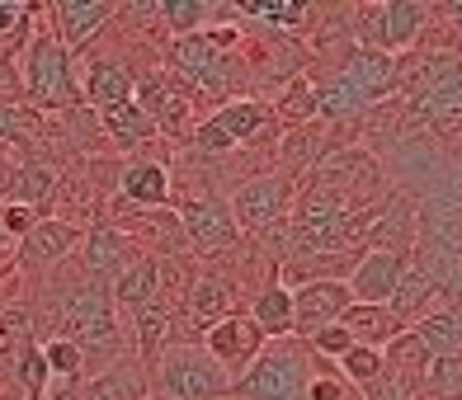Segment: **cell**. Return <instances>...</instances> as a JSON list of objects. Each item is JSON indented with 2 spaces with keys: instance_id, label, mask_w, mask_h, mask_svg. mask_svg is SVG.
<instances>
[{
  "instance_id": "cell-42",
  "label": "cell",
  "mask_w": 462,
  "mask_h": 400,
  "mask_svg": "<svg viewBox=\"0 0 462 400\" xmlns=\"http://www.w3.org/2000/svg\"><path fill=\"white\" fill-rule=\"evenodd\" d=\"M71 391H76V386H71ZM71 391H57V395H52V400H76V395H71Z\"/></svg>"
},
{
  "instance_id": "cell-44",
  "label": "cell",
  "mask_w": 462,
  "mask_h": 400,
  "mask_svg": "<svg viewBox=\"0 0 462 400\" xmlns=\"http://www.w3.org/2000/svg\"><path fill=\"white\" fill-rule=\"evenodd\" d=\"M345 400H364V395H359V391H354V386H349V395H345Z\"/></svg>"
},
{
  "instance_id": "cell-7",
  "label": "cell",
  "mask_w": 462,
  "mask_h": 400,
  "mask_svg": "<svg viewBox=\"0 0 462 400\" xmlns=\"http://www.w3.org/2000/svg\"><path fill=\"white\" fill-rule=\"evenodd\" d=\"M349 287L345 278H311V283H298L292 287V334L298 340H311L317 330L335 325L340 315L349 311Z\"/></svg>"
},
{
  "instance_id": "cell-34",
  "label": "cell",
  "mask_w": 462,
  "mask_h": 400,
  "mask_svg": "<svg viewBox=\"0 0 462 400\" xmlns=\"http://www.w3.org/2000/svg\"><path fill=\"white\" fill-rule=\"evenodd\" d=\"M340 377H345L354 391H368L377 377H383V353H377V349H364V344H354V349L340 358Z\"/></svg>"
},
{
  "instance_id": "cell-40",
  "label": "cell",
  "mask_w": 462,
  "mask_h": 400,
  "mask_svg": "<svg viewBox=\"0 0 462 400\" xmlns=\"http://www.w3.org/2000/svg\"><path fill=\"white\" fill-rule=\"evenodd\" d=\"M24 132H29V114L0 99V141H19Z\"/></svg>"
},
{
  "instance_id": "cell-23",
  "label": "cell",
  "mask_w": 462,
  "mask_h": 400,
  "mask_svg": "<svg viewBox=\"0 0 462 400\" xmlns=\"http://www.w3.org/2000/svg\"><path fill=\"white\" fill-rule=\"evenodd\" d=\"M213 123H217V132L231 146H245V141H255L269 123H274V114H269V104H260V99H226L222 109L213 114Z\"/></svg>"
},
{
  "instance_id": "cell-31",
  "label": "cell",
  "mask_w": 462,
  "mask_h": 400,
  "mask_svg": "<svg viewBox=\"0 0 462 400\" xmlns=\"http://www.w3.org/2000/svg\"><path fill=\"white\" fill-rule=\"evenodd\" d=\"M269 114H274L283 128H307V123H317V86H311V76H292L279 90V104Z\"/></svg>"
},
{
  "instance_id": "cell-4",
  "label": "cell",
  "mask_w": 462,
  "mask_h": 400,
  "mask_svg": "<svg viewBox=\"0 0 462 400\" xmlns=\"http://www.w3.org/2000/svg\"><path fill=\"white\" fill-rule=\"evenodd\" d=\"M24 95L43 109H80V80L71 52L57 43L48 29H38L29 38L24 52Z\"/></svg>"
},
{
  "instance_id": "cell-27",
  "label": "cell",
  "mask_w": 462,
  "mask_h": 400,
  "mask_svg": "<svg viewBox=\"0 0 462 400\" xmlns=\"http://www.w3.org/2000/svg\"><path fill=\"white\" fill-rule=\"evenodd\" d=\"M236 5H208V0H165L156 5V19H165V29L175 38H189V33H203L213 19H231Z\"/></svg>"
},
{
  "instance_id": "cell-9",
  "label": "cell",
  "mask_w": 462,
  "mask_h": 400,
  "mask_svg": "<svg viewBox=\"0 0 462 400\" xmlns=\"http://www.w3.org/2000/svg\"><path fill=\"white\" fill-rule=\"evenodd\" d=\"M457 76H462V52L457 48H434V52L415 48V57H406V61L396 57V90L411 95L415 104L439 95L444 86H453Z\"/></svg>"
},
{
  "instance_id": "cell-36",
  "label": "cell",
  "mask_w": 462,
  "mask_h": 400,
  "mask_svg": "<svg viewBox=\"0 0 462 400\" xmlns=\"http://www.w3.org/2000/svg\"><path fill=\"white\" fill-rule=\"evenodd\" d=\"M19 382H24V395L29 400H48V363L43 353H38V344H24V353H19Z\"/></svg>"
},
{
  "instance_id": "cell-11",
  "label": "cell",
  "mask_w": 462,
  "mask_h": 400,
  "mask_svg": "<svg viewBox=\"0 0 462 400\" xmlns=\"http://www.w3.org/2000/svg\"><path fill=\"white\" fill-rule=\"evenodd\" d=\"M114 14H118V5H109V0H57V5H48V19H52L48 33L67 52H80L104 33V24Z\"/></svg>"
},
{
  "instance_id": "cell-37",
  "label": "cell",
  "mask_w": 462,
  "mask_h": 400,
  "mask_svg": "<svg viewBox=\"0 0 462 400\" xmlns=\"http://www.w3.org/2000/svg\"><path fill=\"white\" fill-rule=\"evenodd\" d=\"M311 353H317L321 358V363H330V358H335V363H340V358L354 349V340H349V330L340 325V321H335V325H326V330H317V334H311V340H302Z\"/></svg>"
},
{
  "instance_id": "cell-12",
  "label": "cell",
  "mask_w": 462,
  "mask_h": 400,
  "mask_svg": "<svg viewBox=\"0 0 462 400\" xmlns=\"http://www.w3.org/2000/svg\"><path fill=\"white\" fill-rule=\"evenodd\" d=\"M137 259H142L137 245L123 236L114 222H95V226L86 231V278H90V283L114 287Z\"/></svg>"
},
{
  "instance_id": "cell-18",
  "label": "cell",
  "mask_w": 462,
  "mask_h": 400,
  "mask_svg": "<svg viewBox=\"0 0 462 400\" xmlns=\"http://www.w3.org/2000/svg\"><path fill=\"white\" fill-rule=\"evenodd\" d=\"M118 188H123V203L146 207V213L171 207V170H165L161 160H133L128 170H123Z\"/></svg>"
},
{
  "instance_id": "cell-33",
  "label": "cell",
  "mask_w": 462,
  "mask_h": 400,
  "mask_svg": "<svg viewBox=\"0 0 462 400\" xmlns=\"http://www.w3.org/2000/svg\"><path fill=\"white\" fill-rule=\"evenodd\" d=\"M420 386L430 400H462V358H430Z\"/></svg>"
},
{
  "instance_id": "cell-25",
  "label": "cell",
  "mask_w": 462,
  "mask_h": 400,
  "mask_svg": "<svg viewBox=\"0 0 462 400\" xmlns=\"http://www.w3.org/2000/svg\"><path fill=\"white\" fill-rule=\"evenodd\" d=\"M411 334L430 358H462V311H453V306L420 315Z\"/></svg>"
},
{
  "instance_id": "cell-29",
  "label": "cell",
  "mask_w": 462,
  "mask_h": 400,
  "mask_svg": "<svg viewBox=\"0 0 462 400\" xmlns=\"http://www.w3.org/2000/svg\"><path fill=\"white\" fill-rule=\"evenodd\" d=\"M71 395L76 400H142L146 395V377L137 368H128V363H114V368L95 372V382L76 386Z\"/></svg>"
},
{
  "instance_id": "cell-16",
  "label": "cell",
  "mask_w": 462,
  "mask_h": 400,
  "mask_svg": "<svg viewBox=\"0 0 462 400\" xmlns=\"http://www.w3.org/2000/svg\"><path fill=\"white\" fill-rule=\"evenodd\" d=\"M76 241H80V226L61 222V217H43L24 241H19V255H24L29 268H57L76 250Z\"/></svg>"
},
{
  "instance_id": "cell-19",
  "label": "cell",
  "mask_w": 462,
  "mask_h": 400,
  "mask_svg": "<svg viewBox=\"0 0 462 400\" xmlns=\"http://www.w3.org/2000/svg\"><path fill=\"white\" fill-rule=\"evenodd\" d=\"M340 325L349 330V340L354 344H364V349H377L383 353L396 334H402L406 325L396 321V315L387 306H364V302H349V311L340 315Z\"/></svg>"
},
{
  "instance_id": "cell-6",
  "label": "cell",
  "mask_w": 462,
  "mask_h": 400,
  "mask_svg": "<svg viewBox=\"0 0 462 400\" xmlns=\"http://www.w3.org/2000/svg\"><path fill=\"white\" fill-rule=\"evenodd\" d=\"M165 57H171V67L189 80V86H199L208 95H226L231 86V61L208 33H189V38H171V48H165Z\"/></svg>"
},
{
  "instance_id": "cell-32",
  "label": "cell",
  "mask_w": 462,
  "mask_h": 400,
  "mask_svg": "<svg viewBox=\"0 0 462 400\" xmlns=\"http://www.w3.org/2000/svg\"><path fill=\"white\" fill-rule=\"evenodd\" d=\"M415 114L425 118L430 128H439V132H462V76L453 80V86H444L439 95L420 99Z\"/></svg>"
},
{
  "instance_id": "cell-41",
  "label": "cell",
  "mask_w": 462,
  "mask_h": 400,
  "mask_svg": "<svg viewBox=\"0 0 462 400\" xmlns=\"http://www.w3.org/2000/svg\"><path fill=\"white\" fill-rule=\"evenodd\" d=\"M439 14H444L448 24H453V33L462 38V0H457V5H439Z\"/></svg>"
},
{
  "instance_id": "cell-2",
  "label": "cell",
  "mask_w": 462,
  "mask_h": 400,
  "mask_svg": "<svg viewBox=\"0 0 462 400\" xmlns=\"http://www.w3.org/2000/svg\"><path fill=\"white\" fill-rule=\"evenodd\" d=\"M430 19H439L434 5L420 0H387V5H364L354 19V43L359 48H377L387 57H406L425 43Z\"/></svg>"
},
{
  "instance_id": "cell-10",
  "label": "cell",
  "mask_w": 462,
  "mask_h": 400,
  "mask_svg": "<svg viewBox=\"0 0 462 400\" xmlns=\"http://www.w3.org/2000/svg\"><path fill=\"white\" fill-rule=\"evenodd\" d=\"M203 349L226 377H241L250 363H255V353L264 349V334L255 330L250 315L236 311V315H226V321H217L213 330H203Z\"/></svg>"
},
{
  "instance_id": "cell-28",
  "label": "cell",
  "mask_w": 462,
  "mask_h": 400,
  "mask_svg": "<svg viewBox=\"0 0 462 400\" xmlns=\"http://www.w3.org/2000/svg\"><path fill=\"white\" fill-rule=\"evenodd\" d=\"M171 325H175V315H171V297H161L156 302H146L142 311H133V330H137V353L146 358V363H156L161 349L171 344Z\"/></svg>"
},
{
  "instance_id": "cell-43",
  "label": "cell",
  "mask_w": 462,
  "mask_h": 400,
  "mask_svg": "<svg viewBox=\"0 0 462 400\" xmlns=\"http://www.w3.org/2000/svg\"><path fill=\"white\" fill-rule=\"evenodd\" d=\"M142 400H171V395H156V391H146V395H142Z\"/></svg>"
},
{
  "instance_id": "cell-26",
  "label": "cell",
  "mask_w": 462,
  "mask_h": 400,
  "mask_svg": "<svg viewBox=\"0 0 462 400\" xmlns=\"http://www.w3.org/2000/svg\"><path fill=\"white\" fill-rule=\"evenodd\" d=\"M99 128L109 132V141L118 146V151H133V146H142V141H152V137H156V123L146 118L133 99H128V104H109V109H99Z\"/></svg>"
},
{
  "instance_id": "cell-17",
  "label": "cell",
  "mask_w": 462,
  "mask_h": 400,
  "mask_svg": "<svg viewBox=\"0 0 462 400\" xmlns=\"http://www.w3.org/2000/svg\"><path fill=\"white\" fill-rule=\"evenodd\" d=\"M189 321H194V330H213L217 321H226V315H236L231 306H236V283H226L222 273H203V278L189 287Z\"/></svg>"
},
{
  "instance_id": "cell-15",
  "label": "cell",
  "mask_w": 462,
  "mask_h": 400,
  "mask_svg": "<svg viewBox=\"0 0 462 400\" xmlns=\"http://www.w3.org/2000/svg\"><path fill=\"white\" fill-rule=\"evenodd\" d=\"M415 203L411 198H392L383 203V213H377V222L368 226V250H383V255H406L411 259V250H415Z\"/></svg>"
},
{
  "instance_id": "cell-24",
  "label": "cell",
  "mask_w": 462,
  "mask_h": 400,
  "mask_svg": "<svg viewBox=\"0 0 462 400\" xmlns=\"http://www.w3.org/2000/svg\"><path fill=\"white\" fill-rule=\"evenodd\" d=\"M250 321H255V330L264 334V340H288V334H292V287H288L283 278L264 283V287L255 292Z\"/></svg>"
},
{
  "instance_id": "cell-30",
  "label": "cell",
  "mask_w": 462,
  "mask_h": 400,
  "mask_svg": "<svg viewBox=\"0 0 462 400\" xmlns=\"http://www.w3.org/2000/svg\"><path fill=\"white\" fill-rule=\"evenodd\" d=\"M52 198H57V170L52 165H43V160H29V165H19L14 170V188H10V203H24V207H33L38 217L52 207Z\"/></svg>"
},
{
  "instance_id": "cell-39",
  "label": "cell",
  "mask_w": 462,
  "mask_h": 400,
  "mask_svg": "<svg viewBox=\"0 0 462 400\" xmlns=\"http://www.w3.org/2000/svg\"><path fill=\"white\" fill-rule=\"evenodd\" d=\"M345 395H349V382L317 358V377L307 382V400H345Z\"/></svg>"
},
{
  "instance_id": "cell-20",
  "label": "cell",
  "mask_w": 462,
  "mask_h": 400,
  "mask_svg": "<svg viewBox=\"0 0 462 400\" xmlns=\"http://www.w3.org/2000/svg\"><path fill=\"white\" fill-rule=\"evenodd\" d=\"M133 90H137L133 71L123 67V61H114V57H99V61H90V71H86L80 99H86V104H99V109H109V104H128Z\"/></svg>"
},
{
  "instance_id": "cell-35",
  "label": "cell",
  "mask_w": 462,
  "mask_h": 400,
  "mask_svg": "<svg viewBox=\"0 0 462 400\" xmlns=\"http://www.w3.org/2000/svg\"><path fill=\"white\" fill-rule=\"evenodd\" d=\"M364 400H430L425 386H420V377L411 372H383L368 391H359Z\"/></svg>"
},
{
  "instance_id": "cell-1",
  "label": "cell",
  "mask_w": 462,
  "mask_h": 400,
  "mask_svg": "<svg viewBox=\"0 0 462 400\" xmlns=\"http://www.w3.org/2000/svg\"><path fill=\"white\" fill-rule=\"evenodd\" d=\"M317 377V353L298 334L288 340H264L241 377H231L226 400H307V382Z\"/></svg>"
},
{
  "instance_id": "cell-22",
  "label": "cell",
  "mask_w": 462,
  "mask_h": 400,
  "mask_svg": "<svg viewBox=\"0 0 462 400\" xmlns=\"http://www.w3.org/2000/svg\"><path fill=\"white\" fill-rule=\"evenodd\" d=\"M161 283H165L161 259L142 255V259H137V264H133L128 273H123V278H118L114 287H109V297H114V306H118V311H128V315H133V311H142L146 302H156V297H161V292H165Z\"/></svg>"
},
{
  "instance_id": "cell-14",
  "label": "cell",
  "mask_w": 462,
  "mask_h": 400,
  "mask_svg": "<svg viewBox=\"0 0 462 400\" xmlns=\"http://www.w3.org/2000/svg\"><path fill=\"white\" fill-rule=\"evenodd\" d=\"M402 273H406V255H383V250H368V255L354 259L345 287H349V297L364 302V306H387L396 283H402Z\"/></svg>"
},
{
  "instance_id": "cell-21",
  "label": "cell",
  "mask_w": 462,
  "mask_h": 400,
  "mask_svg": "<svg viewBox=\"0 0 462 400\" xmlns=\"http://www.w3.org/2000/svg\"><path fill=\"white\" fill-rule=\"evenodd\" d=\"M434 297H439V283H434L430 273L415 264V255H411V259H406V273H402V283H396L392 302H387V311L406 325V321H420V315H430V311H434Z\"/></svg>"
},
{
  "instance_id": "cell-5",
  "label": "cell",
  "mask_w": 462,
  "mask_h": 400,
  "mask_svg": "<svg viewBox=\"0 0 462 400\" xmlns=\"http://www.w3.org/2000/svg\"><path fill=\"white\" fill-rule=\"evenodd\" d=\"M288 203H292V184L279 175H255L236 188L231 198V217H236V231H250V236H264L269 226L288 222Z\"/></svg>"
},
{
  "instance_id": "cell-8",
  "label": "cell",
  "mask_w": 462,
  "mask_h": 400,
  "mask_svg": "<svg viewBox=\"0 0 462 400\" xmlns=\"http://www.w3.org/2000/svg\"><path fill=\"white\" fill-rule=\"evenodd\" d=\"M175 217H180L184 241L194 245L199 255H222V250H231L241 241L236 217H231V207L222 198H194V203H184Z\"/></svg>"
},
{
  "instance_id": "cell-38",
  "label": "cell",
  "mask_w": 462,
  "mask_h": 400,
  "mask_svg": "<svg viewBox=\"0 0 462 400\" xmlns=\"http://www.w3.org/2000/svg\"><path fill=\"white\" fill-rule=\"evenodd\" d=\"M38 222H43V217H38L33 207H24V203H0V236L24 241Z\"/></svg>"
},
{
  "instance_id": "cell-3",
  "label": "cell",
  "mask_w": 462,
  "mask_h": 400,
  "mask_svg": "<svg viewBox=\"0 0 462 400\" xmlns=\"http://www.w3.org/2000/svg\"><path fill=\"white\" fill-rule=\"evenodd\" d=\"M156 395L171 400H226L231 377L208 358L203 344H165L161 358L152 363Z\"/></svg>"
},
{
  "instance_id": "cell-13",
  "label": "cell",
  "mask_w": 462,
  "mask_h": 400,
  "mask_svg": "<svg viewBox=\"0 0 462 400\" xmlns=\"http://www.w3.org/2000/svg\"><path fill=\"white\" fill-rule=\"evenodd\" d=\"M335 76H345L373 109L396 95V57L377 52V48H349L340 61H335Z\"/></svg>"
}]
</instances>
